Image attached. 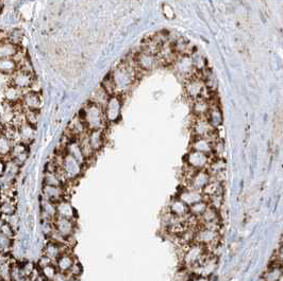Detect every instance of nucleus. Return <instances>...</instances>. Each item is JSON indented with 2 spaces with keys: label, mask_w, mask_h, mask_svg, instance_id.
Instances as JSON below:
<instances>
[{
  "label": "nucleus",
  "mask_w": 283,
  "mask_h": 281,
  "mask_svg": "<svg viewBox=\"0 0 283 281\" xmlns=\"http://www.w3.org/2000/svg\"><path fill=\"white\" fill-rule=\"evenodd\" d=\"M185 89H187L188 95L193 100H196L198 98H204L207 100L211 99L210 95H208L210 90L206 87L202 80L199 78L192 77L187 85H185Z\"/></svg>",
  "instance_id": "423d86ee"
},
{
  "label": "nucleus",
  "mask_w": 283,
  "mask_h": 281,
  "mask_svg": "<svg viewBox=\"0 0 283 281\" xmlns=\"http://www.w3.org/2000/svg\"><path fill=\"white\" fill-rule=\"evenodd\" d=\"M52 281H70V280H68V277H67L66 274L59 272V273L55 275V277L52 279Z\"/></svg>",
  "instance_id": "3c124183"
},
{
  "label": "nucleus",
  "mask_w": 283,
  "mask_h": 281,
  "mask_svg": "<svg viewBox=\"0 0 283 281\" xmlns=\"http://www.w3.org/2000/svg\"><path fill=\"white\" fill-rule=\"evenodd\" d=\"M26 122L36 127L38 120H40V110H24Z\"/></svg>",
  "instance_id": "a19ab883"
},
{
  "label": "nucleus",
  "mask_w": 283,
  "mask_h": 281,
  "mask_svg": "<svg viewBox=\"0 0 283 281\" xmlns=\"http://www.w3.org/2000/svg\"><path fill=\"white\" fill-rule=\"evenodd\" d=\"M68 250H71L70 246H67L65 244H59L54 242V241L49 240L44 246L43 255L46 256L47 258H49L54 263L59 257H60L63 253L68 252Z\"/></svg>",
  "instance_id": "f8f14e48"
},
{
  "label": "nucleus",
  "mask_w": 283,
  "mask_h": 281,
  "mask_svg": "<svg viewBox=\"0 0 283 281\" xmlns=\"http://www.w3.org/2000/svg\"><path fill=\"white\" fill-rule=\"evenodd\" d=\"M44 185L64 187V184L62 182L60 175L58 174V172H51V171H45V173H44Z\"/></svg>",
  "instance_id": "58836bf2"
},
{
  "label": "nucleus",
  "mask_w": 283,
  "mask_h": 281,
  "mask_svg": "<svg viewBox=\"0 0 283 281\" xmlns=\"http://www.w3.org/2000/svg\"><path fill=\"white\" fill-rule=\"evenodd\" d=\"M24 39V31L21 28H13L6 33L4 41H8L16 46H21Z\"/></svg>",
  "instance_id": "f704fd0d"
},
{
  "label": "nucleus",
  "mask_w": 283,
  "mask_h": 281,
  "mask_svg": "<svg viewBox=\"0 0 283 281\" xmlns=\"http://www.w3.org/2000/svg\"><path fill=\"white\" fill-rule=\"evenodd\" d=\"M198 222H199V226L206 225V224H211V223H221L219 212H218V210L214 209V208L209 206L206 212H204L201 215V217L198 219Z\"/></svg>",
  "instance_id": "a878e982"
},
{
  "label": "nucleus",
  "mask_w": 283,
  "mask_h": 281,
  "mask_svg": "<svg viewBox=\"0 0 283 281\" xmlns=\"http://www.w3.org/2000/svg\"><path fill=\"white\" fill-rule=\"evenodd\" d=\"M172 47L177 55H190L194 52V46L184 38H179L176 42H172Z\"/></svg>",
  "instance_id": "393cba45"
},
{
  "label": "nucleus",
  "mask_w": 283,
  "mask_h": 281,
  "mask_svg": "<svg viewBox=\"0 0 283 281\" xmlns=\"http://www.w3.org/2000/svg\"><path fill=\"white\" fill-rule=\"evenodd\" d=\"M24 93L25 92H23V90H21V89H18L17 87H15L11 84H8L4 92V100H5L4 102L12 104V105L19 104L22 101Z\"/></svg>",
  "instance_id": "a211bd4d"
},
{
  "label": "nucleus",
  "mask_w": 283,
  "mask_h": 281,
  "mask_svg": "<svg viewBox=\"0 0 283 281\" xmlns=\"http://www.w3.org/2000/svg\"><path fill=\"white\" fill-rule=\"evenodd\" d=\"M139 72H141V70L138 67L130 66L126 62H124L120 66H117L114 70V73L111 74L116 86V92L121 93L123 90L129 88L132 85L135 77L138 76Z\"/></svg>",
  "instance_id": "7ed1b4c3"
},
{
  "label": "nucleus",
  "mask_w": 283,
  "mask_h": 281,
  "mask_svg": "<svg viewBox=\"0 0 283 281\" xmlns=\"http://www.w3.org/2000/svg\"><path fill=\"white\" fill-rule=\"evenodd\" d=\"M191 151H196L208 155H213V142L210 138L195 137L191 144Z\"/></svg>",
  "instance_id": "f3484780"
},
{
  "label": "nucleus",
  "mask_w": 283,
  "mask_h": 281,
  "mask_svg": "<svg viewBox=\"0 0 283 281\" xmlns=\"http://www.w3.org/2000/svg\"><path fill=\"white\" fill-rule=\"evenodd\" d=\"M178 198L180 200H182L184 204H187L188 206H191L194 203L199 202V200H201V199H204L201 191H198V190H194L191 188H184V187L180 191Z\"/></svg>",
  "instance_id": "aec40b11"
},
{
  "label": "nucleus",
  "mask_w": 283,
  "mask_h": 281,
  "mask_svg": "<svg viewBox=\"0 0 283 281\" xmlns=\"http://www.w3.org/2000/svg\"><path fill=\"white\" fill-rule=\"evenodd\" d=\"M17 214V204L15 199H6L0 202V217L4 219Z\"/></svg>",
  "instance_id": "2f4dec72"
},
{
  "label": "nucleus",
  "mask_w": 283,
  "mask_h": 281,
  "mask_svg": "<svg viewBox=\"0 0 283 281\" xmlns=\"http://www.w3.org/2000/svg\"><path fill=\"white\" fill-rule=\"evenodd\" d=\"M0 233L2 234H4L5 236H7V237H9V238H11V239H14V236H15V230L10 226V224H8L7 222H5V224H4V226H3V228H2V230H0Z\"/></svg>",
  "instance_id": "49530a36"
},
{
  "label": "nucleus",
  "mask_w": 283,
  "mask_h": 281,
  "mask_svg": "<svg viewBox=\"0 0 283 281\" xmlns=\"http://www.w3.org/2000/svg\"><path fill=\"white\" fill-rule=\"evenodd\" d=\"M51 263H53L52 261L49 259V258H47L46 256H42V257H40V259H38V262H37V267L38 268H42V267H44V266H46V265H48V264H51Z\"/></svg>",
  "instance_id": "09e8293b"
},
{
  "label": "nucleus",
  "mask_w": 283,
  "mask_h": 281,
  "mask_svg": "<svg viewBox=\"0 0 283 281\" xmlns=\"http://www.w3.org/2000/svg\"><path fill=\"white\" fill-rule=\"evenodd\" d=\"M101 87L105 90L106 93H108L109 96H113L115 94H117L116 92V86H115V83L113 81V79H112V76L109 75L108 77H105L104 80H103V82H102V85Z\"/></svg>",
  "instance_id": "c03bdc74"
},
{
  "label": "nucleus",
  "mask_w": 283,
  "mask_h": 281,
  "mask_svg": "<svg viewBox=\"0 0 283 281\" xmlns=\"http://www.w3.org/2000/svg\"><path fill=\"white\" fill-rule=\"evenodd\" d=\"M5 219L3 218V217H0V230H2V228H3V226H4V224H5Z\"/></svg>",
  "instance_id": "864d4df0"
},
{
  "label": "nucleus",
  "mask_w": 283,
  "mask_h": 281,
  "mask_svg": "<svg viewBox=\"0 0 283 281\" xmlns=\"http://www.w3.org/2000/svg\"><path fill=\"white\" fill-rule=\"evenodd\" d=\"M21 105L24 110H40L43 105L42 95L27 90L23 95Z\"/></svg>",
  "instance_id": "9d476101"
},
{
  "label": "nucleus",
  "mask_w": 283,
  "mask_h": 281,
  "mask_svg": "<svg viewBox=\"0 0 283 281\" xmlns=\"http://www.w3.org/2000/svg\"><path fill=\"white\" fill-rule=\"evenodd\" d=\"M13 246V239L0 233V253H9Z\"/></svg>",
  "instance_id": "37998d69"
},
{
  "label": "nucleus",
  "mask_w": 283,
  "mask_h": 281,
  "mask_svg": "<svg viewBox=\"0 0 283 281\" xmlns=\"http://www.w3.org/2000/svg\"><path fill=\"white\" fill-rule=\"evenodd\" d=\"M217 266V258L216 256H214L212 254H208L201 262L195 267L194 269L190 270L194 275L199 276V277H204L209 278L214 272H215Z\"/></svg>",
  "instance_id": "0eeeda50"
},
{
  "label": "nucleus",
  "mask_w": 283,
  "mask_h": 281,
  "mask_svg": "<svg viewBox=\"0 0 283 281\" xmlns=\"http://www.w3.org/2000/svg\"><path fill=\"white\" fill-rule=\"evenodd\" d=\"M40 273H41V276L46 281H52V279L55 277V275L59 272L55 267V264L51 263V264H48V265L40 268Z\"/></svg>",
  "instance_id": "ea45409f"
},
{
  "label": "nucleus",
  "mask_w": 283,
  "mask_h": 281,
  "mask_svg": "<svg viewBox=\"0 0 283 281\" xmlns=\"http://www.w3.org/2000/svg\"><path fill=\"white\" fill-rule=\"evenodd\" d=\"M18 69V65L13 57L0 58V74L5 76H11Z\"/></svg>",
  "instance_id": "72a5a7b5"
},
{
  "label": "nucleus",
  "mask_w": 283,
  "mask_h": 281,
  "mask_svg": "<svg viewBox=\"0 0 283 281\" xmlns=\"http://www.w3.org/2000/svg\"><path fill=\"white\" fill-rule=\"evenodd\" d=\"M103 112L106 121H115V120L119 119L121 114L120 100L115 97H111L108 104L103 108Z\"/></svg>",
  "instance_id": "2eb2a0df"
},
{
  "label": "nucleus",
  "mask_w": 283,
  "mask_h": 281,
  "mask_svg": "<svg viewBox=\"0 0 283 281\" xmlns=\"http://www.w3.org/2000/svg\"><path fill=\"white\" fill-rule=\"evenodd\" d=\"M19 267H21V273L24 278L31 277V275L33 274V272L36 268L32 262H28V261L27 262H25L23 265H19Z\"/></svg>",
  "instance_id": "a18cd8bd"
},
{
  "label": "nucleus",
  "mask_w": 283,
  "mask_h": 281,
  "mask_svg": "<svg viewBox=\"0 0 283 281\" xmlns=\"http://www.w3.org/2000/svg\"><path fill=\"white\" fill-rule=\"evenodd\" d=\"M21 47L8 41H0V58H11L19 51Z\"/></svg>",
  "instance_id": "7c9ffc66"
},
{
  "label": "nucleus",
  "mask_w": 283,
  "mask_h": 281,
  "mask_svg": "<svg viewBox=\"0 0 283 281\" xmlns=\"http://www.w3.org/2000/svg\"><path fill=\"white\" fill-rule=\"evenodd\" d=\"M261 2H262V3H265V2H266V0H261Z\"/></svg>",
  "instance_id": "5fc2aeb1"
},
{
  "label": "nucleus",
  "mask_w": 283,
  "mask_h": 281,
  "mask_svg": "<svg viewBox=\"0 0 283 281\" xmlns=\"http://www.w3.org/2000/svg\"><path fill=\"white\" fill-rule=\"evenodd\" d=\"M223 192V189H222V185L218 180L215 179H212L210 182L204 186V188L201 190V193L203 195V198L207 199L213 195H216L218 193Z\"/></svg>",
  "instance_id": "cd10ccee"
},
{
  "label": "nucleus",
  "mask_w": 283,
  "mask_h": 281,
  "mask_svg": "<svg viewBox=\"0 0 283 281\" xmlns=\"http://www.w3.org/2000/svg\"><path fill=\"white\" fill-rule=\"evenodd\" d=\"M65 194H66L65 187L43 185L42 197L45 198V199L50 200V202H52V203L60 202L61 199L65 198Z\"/></svg>",
  "instance_id": "4468645a"
},
{
  "label": "nucleus",
  "mask_w": 283,
  "mask_h": 281,
  "mask_svg": "<svg viewBox=\"0 0 283 281\" xmlns=\"http://www.w3.org/2000/svg\"><path fill=\"white\" fill-rule=\"evenodd\" d=\"M76 261L77 260L74 257V255L72 254L71 250H68V252L63 253L60 257L56 259L54 264H55V267L58 269V272L67 273L68 270L71 269V267L74 265V263L76 262Z\"/></svg>",
  "instance_id": "412c9836"
},
{
  "label": "nucleus",
  "mask_w": 283,
  "mask_h": 281,
  "mask_svg": "<svg viewBox=\"0 0 283 281\" xmlns=\"http://www.w3.org/2000/svg\"><path fill=\"white\" fill-rule=\"evenodd\" d=\"M11 265L12 261L0 264V281H11Z\"/></svg>",
  "instance_id": "79ce46f5"
},
{
  "label": "nucleus",
  "mask_w": 283,
  "mask_h": 281,
  "mask_svg": "<svg viewBox=\"0 0 283 281\" xmlns=\"http://www.w3.org/2000/svg\"><path fill=\"white\" fill-rule=\"evenodd\" d=\"M55 210H56V217L75 220L76 212L71 202L66 198L61 199L60 202L55 203Z\"/></svg>",
  "instance_id": "6ab92c4d"
},
{
  "label": "nucleus",
  "mask_w": 283,
  "mask_h": 281,
  "mask_svg": "<svg viewBox=\"0 0 283 281\" xmlns=\"http://www.w3.org/2000/svg\"><path fill=\"white\" fill-rule=\"evenodd\" d=\"M19 142L30 146L35 138V127L28 122H24L17 127Z\"/></svg>",
  "instance_id": "dca6fc26"
},
{
  "label": "nucleus",
  "mask_w": 283,
  "mask_h": 281,
  "mask_svg": "<svg viewBox=\"0 0 283 281\" xmlns=\"http://www.w3.org/2000/svg\"><path fill=\"white\" fill-rule=\"evenodd\" d=\"M13 144L6 135L0 132V157L9 160L10 154H11Z\"/></svg>",
  "instance_id": "e433bc0d"
},
{
  "label": "nucleus",
  "mask_w": 283,
  "mask_h": 281,
  "mask_svg": "<svg viewBox=\"0 0 283 281\" xmlns=\"http://www.w3.org/2000/svg\"><path fill=\"white\" fill-rule=\"evenodd\" d=\"M212 157V155L196 151H190L187 157H185V164L194 170H206Z\"/></svg>",
  "instance_id": "6e6552de"
},
{
  "label": "nucleus",
  "mask_w": 283,
  "mask_h": 281,
  "mask_svg": "<svg viewBox=\"0 0 283 281\" xmlns=\"http://www.w3.org/2000/svg\"><path fill=\"white\" fill-rule=\"evenodd\" d=\"M135 64L138 66L140 70H145V72H148V70H152L155 67H158L159 59L157 55H152L146 52H139L138 54L134 55Z\"/></svg>",
  "instance_id": "9b49d317"
},
{
  "label": "nucleus",
  "mask_w": 283,
  "mask_h": 281,
  "mask_svg": "<svg viewBox=\"0 0 283 281\" xmlns=\"http://www.w3.org/2000/svg\"><path fill=\"white\" fill-rule=\"evenodd\" d=\"M180 258L182 261V264L189 270H192L196 267L204 259V257L209 254L206 247L195 242L180 245Z\"/></svg>",
  "instance_id": "f03ea898"
},
{
  "label": "nucleus",
  "mask_w": 283,
  "mask_h": 281,
  "mask_svg": "<svg viewBox=\"0 0 283 281\" xmlns=\"http://www.w3.org/2000/svg\"><path fill=\"white\" fill-rule=\"evenodd\" d=\"M167 212L175 218H179V219H185L190 215L189 206L187 204H184L178 197L172 200Z\"/></svg>",
  "instance_id": "4be33fe9"
},
{
  "label": "nucleus",
  "mask_w": 283,
  "mask_h": 281,
  "mask_svg": "<svg viewBox=\"0 0 283 281\" xmlns=\"http://www.w3.org/2000/svg\"><path fill=\"white\" fill-rule=\"evenodd\" d=\"M110 98H111V96H109L108 93H106L101 86H99L93 92L89 102H91L97 106H100L101 108H104L105 105L108 104Z\"/></svg>",
  "instance_id": "b1692460"
},
{
  "label": "nucleus",
  "mask_w": 283,
  "mask_h": 281,
  "mask_svg": "<svg viewBox=\"0 0 283 281\" xmlns=\"http://www.w3.org/2000/svg\"><path fill=\"white\" fill-rule=\"evenodd\" d=\"M52 224L53 229L63 238L68 239L73 237V234L75 232V220L55 217L52 220Z\"/></svg>",
  "instance_id": "1a4fd4ad"
},
{
  "label": "nucleus",
  "mask_w": 283,
  "mask_h": 281,
  "mask_svg": "<svg viewBox=\"0 0 283 281\" xmlns=\"http://www.w3.org/2000/svg\"><path fill=\"white\" fill-rule=\"evenodd\" d=\"M6 164H7V160L0 157V177H2L5 174L6 171Z\"/></svg>",
  "instance_id": "603ef678"
},
{
  "label": "nucleus",
  "mask_w": 283,
  "mask_h": 281,
  "mask_svg": "<svg viewBox=\"0 0 283 281\" xmlns=\"http://www.w3.org/2000/svg\"><path fill=\"white\" fill-rule=\"evenodd\" d=\"M206 118L214 128H217L218 126L221 125L222 120H223L222 113H221L220 108L217 106V104H211Z\"/></svg>",
  "instance_id": "bb28decb"
},
{
  "label": "nucleus",
  "mask_w": 283,
  "mask_h": 281,
  "mask_svg": "<svg viewBox=\"0 0 283 281\" xmlns=\"http://www.w3.org/2000/svg\"><path fill=\"white\" fill-rule=\"evenodd\" d=\"M210 180H211V176L207 172V170H198V171L194 173V175L189 180L187 186H184V188H191L201 191L204 186H206Z\"/></svg>",
  "instance_id": "ddd939ff"
},
{
  "label": "nucleus",
  "mask_w": 283,
  "mask_h": 281,
  "mask_svg": "<svg viewBox=\"0 0 283 281\" xmlns=\"http://www.w3.org/2000/svg\"><path fill=\"white\" fill-rule=\"evenodd\" d=\"M209 207V204L207 203L206 199H201L199 202H196L189 206V214L190 216L199 219L201 215L206 212L207 208Z\"/></svg>",
  "instance_id": "4c0bfd02"
},
{
  "label": "nucleus",
  "mask_w": 283,
  "mask_h": 281,
  "mask_svg": "<svg viewBox=\"0 0 283 281\" xmlns=\"http://www.w3.org/2000/svg\"><path fill=\"white\" fill-rule=\"evenodd\" d=\"M35 81L34 74L28 73L23 69H17L14 74L10 76V84L17 87L18 89L27 92Z\"/></svg>",
  "instance_id": "39448f33"
},
{
  "label": "nucleus",
  "mask_w": 283,
  "mask_h": 281,
  "mask_svg": "<svg viewBox=\"0 0 283 281\" xmlns=\"http://www.w3.org/2000/svg\"><path fill=\"white\" fill-rule=\"evenodd\" d=\"M192 132L194 138H210L213 143L218 139L216 135V128H214L210 124L206 117H196L192 125Z\"/></svg>",
  "instance_id": "20e7f679"
},
{
  "label": "nucleus",
  "mask_w": 283,
  "mask_h": 281,
  "mask_svg": "<svg viewBox=\"0 0 283 281\" xmlns=\"http://www.w3.org/2000/svg\"><path fill=\"white\" fill-rule=\"evenodd\" d=\"M89 130H102L106 125V119L103 108L91 102L87 103L80 112L79 116Z\"/></svg>",
  "instance_id": "f257e3e1"
},
{
  "label": "nucleus",
  "mask_w": 283,
  "mask_h": 281,
  "mask_svg": "<svg viewBox=\"0 0 283 281\" xmlns=\"http://www.w3.org/2000/svg\"><path fill=\"white\" fill-rule=\"evenodd\" d=\"M87 137H89V142L92 149L94 150V152L96 153L97 151H99L103 146L102 130H89Z\"/></svg>",
  "instance_id": "473e14b6"
},
{
  "label": "nucleus",
  "mask_w": 283,
  "mask_h": 281,
  "mask_svg": "<svg viewBox=\"0 0 283 281\" xmlns=\"http://www.w3.org/2000/svg\"><path fill=\"white\" fill-rule=\"evenodd\" d=\"M282 277V265L274 263L263 275V281H280Z\"/></svg>",
  "instance_id": "c9c22d12"
},
{
  "label": "nucleus",
  "mask_w": 283,
  "mask_h": 281,
  "mask_svg": "<svg viewBox=\"0 0 283 281\" xmlns=\"http://www.w3.org/2000/svg\"><path fill=\"white\" fill-rule=\"evenodd\" d=\"M163 12H164L165 15H166L167 18H173V17H174L173 9H172L168 5H164V6H163Z\"/></svg>",
  "instance_id": "8fccbe9b"
},
{
  "label": "nucleus",
  "mask_w": 283,
  "mask_h": 281,
  "mask_svg": "<svg viewBox=\"0 0 283 281\" xmlns=\"http://www.w3.org/2000/svg\"><path fill=\"white\" fill-rule=\"evenodd\" d=\"M210 101L204 98H198L194 100L193 112L196 117H206L210 109Z\"/></svg>",
  "instance_id": "c756f323"
},
{
  "label": "nucleus",
  "mask_w": 283,
  "mask_h": 281,
  "mask_svg": "<svg viewBox=\"0 0 283 281\" xmlns=\"http://www.w3.org/2000/svg\"><path fill=\"white\" fill-rule=\"evenodd\" d=\"M81 272H82V267H81L80 263L78 262V261H76L74 265L71 267V269L67 272V274H70L75 277H79L81 275Z\"/></svg>",
  "instance_id": "de8ad7c7"
},
{
  "label": "nucleus",
  "mask_w": 283,
  "mask_h": 281,
  "mask_svg": "<svg viewBox=\"0 0 283 281\" xmlns=\"http://www.w3.org/2000/svg\"><path fill=\"white\" fill-rule=\"evenodd\" d=\"M65 152L66 154L71 155L73 158H75L78 163L81 164L82 166L86 163V159L81 151V148L79 146V143L77 142L76 139L72 140V142L68 143V145L65 148Z\"/></svg>",
  "instance_id": "5701e85b"
},
{
  "label": "nucleus",
  "mask_w": 283,
  "mask_h": 281,
  "mask_svg": "<svg viewBox=\"0 0 283 281\" xmlns=\"http://www.w3.org/2000/svg\"><path fill=\"white\" fill-rule=\"evenodd\" d=\"M41 214L43 220L52 221L56 217V210H55V203L50 202V200L45 199L42 197L41 200Z\"/></svg>",
  "instance_id": "c85d7f7f"
}]
</instances>
